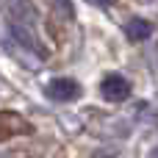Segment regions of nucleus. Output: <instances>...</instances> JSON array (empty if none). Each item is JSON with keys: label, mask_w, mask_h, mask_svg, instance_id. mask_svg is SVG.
Returning <instances> with one entry per match:
<instances>
[{"label": "nucleus", "mask_w": 158, "mask_h": 158, "mask_svg": "<svg viewBox=\"0 0 158 158\" xmlns=\"http://www.w3.org/2000/svg\"><path fill=\"white\" fill-rule=\"evenodd\" d=\"M6 8V19L11 25V33L31 50H36L39 56H44V47L36 39V8L31 0H3Z\"/></svg>", "instance_id": "obj_1"}, {"label": "nucleus", "mask_w": 158, "mask_h": 158, "mask_svg": "<svg viewBox=\"0 0 158 158\" xmlns=\"http://www.w3.org/2000/svg\"><path fill=\"white\" fill-rule=\"evenodd\" d=\"M47 97H53L56 103H72L81 97V83L75 78H53L47 83Z\"/></svg>", "instance_id": "obj_2"}, {"label": "nucleus", "mask_w": 158, "mask_h": 158, "mask_svg": "<svg viewBox=\"0 0 158 158\" xmlns=\"http://www.w3.org/2000/svg\"><path fill=\"white\" fill-rule=\"evenodd\" d=\"M100 94H103L106 100H111V103H119V100H125V97L131 94V83H128L122 75L108 72V75L100 81Z\"/></svg>", "instance_id": "obj_3"}, {"label": "nucleus", "mask_w": 158, "mask_h": 158, "mask_svg": "<svg viewBox=\"0 0 158 158\" xmlns=\"http://www.w3.org/2000/svg\"><path fill=\"white\" fill-rule=\"evenodd\" d=\"M125 33H128L131 42H144V39H150L153 25H150L147 19H142V17H133V19L125 25Z\"/></svg>", "instance_id": "obj_4"}, {"label": "nucleus", "mask_w": 158, "mask_h": 158, "mask_svg": "<svg viewBox=\"0 0 158 158\" xmlns=\"http://www.w3.org/2000/svg\"><path fill=\"white\" fill-rule=\"evenodd\" d=\"M92 158H117V156H111V153H94Z\"/></svg>", "instance_id": "obj_5"}, {"label": "nucleus", "mask_w": 158, "mask_h": 158, "mask_svg": "<svg viewBox=\"0 0 158 158\" xmlns=\"http://www.w3.org/2000/svg\"><path fill=\"white\" fill-rule=\"evenodd\" d=\"M100 6H111V3H117V0H97Z\"/></svg>", "instance_id": "obj_6"}, {"label": "nucleus", "mask_w": 158, "mask_h": 158, "mask_svg": "<svg viewBox=\"0 0 158 158\" xmlns=\"http://www.w3.org/2000/svg\"><path fill=\"white\" fill-rule=\"evenodd\" d=\"M150 158H158V147H153V153H150Z\"/></svg>", "instance_id": "obj_7"}]
</instances>
